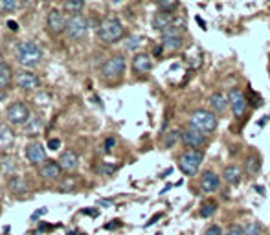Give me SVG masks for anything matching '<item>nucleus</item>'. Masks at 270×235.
Returning a JSON list of instances; mask_svg holds the SVG:
<instances>
[{
    "label": "nucleus",
    "mask_w": 270,
    "mask_h": 235,
    "mask_svg": "<svg viewBox=\"0 0 270 235\" xmlns=\"http://www.w3.org/2000/svg\"><path fill=\"white\" fill-rule=\"evenodd\" d=\"M98 37L103 42H107V44L116 42V40H120L124 37V24L114 17L103 18L102 22H100V26H98Z\"/></svg>",
    "instance_id": "f257e3e1"
},
{
    "label": "nucleus",
    "mask_w": 270,
    "mask_h": 235,
    "mask_svg": "<svg viewBox=\"0 0 270 235\" xmlns=\"http://www.w3.org/2000/svg\"><path fill=\"white\" fill-rule=\"evenodd\" d=\"M190 127H193L195 131L202 132V134H210L217 129V116L210 110L198 109L190 116Z\"/></svg>",
    "instance_id": "f03ea898"
},
{
    "label": "nucleus",
    "mask_w": 270,
    "mask_h": 235,
    "mask_svg": "<svg viewBox=\"0 0 270 235\" xmlns=\"http://www.w3.org/2000/svg\"><path fill=\"white\" fill-rule=\"evenodd\" d=\"M17 59L18 63L24 66H35L40 63L42 59V50L39 48V44H35L32 40H24L17 46Z\"/></svg>",
    "instance_id": "7ed1b4c3"
},
{
    "label": "nucleus",
    "mask_w": 270,
    "mask_h": 235,
    "mask_svg": "<svg viewBox=\"0 0 270 235\" xmlns=\"http://www.w3.org/2000/svg\"><path fill=\"white\" fill-rule=\"evenodd\" d=\"M202 160H204L202 151H198V149L186 151V153L178 158L180 171L184 173V175H188V177H195V175L198 173V169H200Z\"/></svg>",
    "instance_id": "20e7f679"
},
{
    "label": "nucleus",
    "mask_w": 270,
    "mask_h": 235,
    "mask_svg": "<svg viewBox=\"0 0 270 235\" xmlns=\"http://www.w3.org/2000/svg\"><path fill=\"white\" fill-rule=\"evenodd\" d=\"M6 116H8V121H12L13 125H26L28 120L32 118L28 105L22 103V101H17V103L10 105L6 110Z\"/></svg>",
    "instance_id": "39448f33"
},
{
    "label": "nucleus",
    "mask_w": 270,
    "mask_h": 235,
    "mask_svg": "<svg viewBox=\"0 0 270 235\" xmlns=\"http://www.w3.org/2000/svg\"><path fill=\"white\" fill-rule=\"evenodd\" d=\"M86 29H88V22H86V18L83 15H74L66 20V29H64V33L70 37V39H81L86 35Z\"/></svg>",
    "instance_id": "423d86ee"
},
{
    "label": "nucleus",
    "mask_w": 270,
    "mask_h": 235,
    "mask_svg": "<svg viewBox=\"0 0 270 235\" xmlns=\"http://www.w3.org/2000/svg\"><path fill=\"white\" fill-rule=\"evenodd\" d=\"M125 70V59L122 55H114V57L107 59L105 64L102 66V74L105 79H114V77H120L124 74Z\"/></svg>",
    "instance_id": "0eeeda50"
},
{
    "label": "nucleus",
    "mask_w": 270,
    "mask_h": 235,
    "mask_svg": "<svg viewBox=\"0 0 270 235\" xmlns=\"http://www.w3.org/2000/svg\"><path fill=\"white\" fill-rule=\"evenodd\" d=\"M228 103L232 107V112L236 118L244 114V110H246V98H244V94H242L239 88H232L230 94H228Z\"/></svg>",
    "instance_id": "6e6552de"
},
{
    "label": "nucleus",
    "mask_w": 270,
    "mask_h": 235,
    "mask_svg": "<svg viewBox=\"0 0 270 235\" xmlns=\"http://www.w3.org/2000/svg\"><path fill=\"white\" fill-rule=\"evenodd\" d=\"M15 81H17L18 88H22V90H26V92L37 90V88L40 86L39 77H37L35 74H32V72H26V70L18 72L17 77H15Z\"/></svg>",
    "instance_id": "1a4fd4ad"
},
{
    "label": "nucleus",
    "mask_w": 270,
    "mask_h": 235,
    "mask_svg": "<svg viewBox=\"0 0 270 235\" xmlns=\"http://www.w3.org/2000/svg\"><path fill=\"white\" fill-rule=\"evenodd\" d=\"M182 142H184V145L190 147V149H198L200 145H204L206 138H204L202 132L195 131L193 127H188V129L182 131Z\"/></svg>",
    "instance_id": "9d476101"
},
{
    "label": "nucleus",
    "mask_w": 270,
    "mask_h": 235,
    "mask_svg": "<svg viewBox=\"0 0 270 235\" xmlns=\"http://www.w3.org/2000/svg\"><path fill=\"white\" fill-rule=\"evenodd\" d=\"M46 24H48V29H50L52 33H61L66 29V18L62 15L59 9H52L48 13V18H46Z\"/></svg>",
    "instance_id": "9b49d317"
},
{
    "label": "nucleus",
    "mask_w": 270,
    "mask_h": 235,
    "mask_svg": "<svg viewBox=\"0 0 270 235\" xmlns=\"http://www.w3.org/2000/svg\"><path fill=\"white\" fill-rule=\"evenodd\" d=\"M219 184H220L219 177L214 171H206L200 177V191L202 193H214V191L219 190Z\"/></svg>",
    "instance_id": "f8f14e48"
},
{
    "label": "nucleus",
    "mask_w": 270,
    "mask_h": 235,
    "mask_svg": "<svg viewBox=\"0 0 270 235\" xmlns=\"http://www.w3.org/2000/svg\"><path fill=\"white\" fill-rule=\"evenodd\" d=\"M57 164L61 166V169L62 171H76L78 169V166H79V156L74 153V151H64L61 156H59V160H57Z\"/></svg>",
    "instance_id": "ddd939ff"
},
{
    "label": "nucleus",
    "mask_w": 270,
    "mask_h": 235,
    "mask_svg": "<svg viewBox=\"0 0 270 235\" xmlns=\"http://www.w3.org/2000/svg\"><path fill=\"white\" fill-rule=\"evenodd\" d=\"M42 129H44V118L39 114H34L32 118L28 120V123L24 125V134L26 136H39L40 132H42Z\"/></svg>",
    "instance_id": "4468645a"
},
{
    "label": "nucleus",
    "mask_w": 270,
    "mask_h": 235,
    "mask_svg": "<svg viewBox=\"0 0 270 235\" xmlns=\"http://www.w3.org/2000/svg\"><path fill=\"white\" fill-rule=\"evenodd\" d=\"M61 166L54 160H48L40 166V177L44 180H59L61 178Z\"/></svg>",
    "instance_id": "2eb2a0df"
},
{
    "label": "nucleus",
    "mask_w": 270,
    "mask_h": 235,
    "mask_svg": "<svg viewBox=\"0 0 270 235\" xmlns=\"http://www.w3.org/2000/svg\"><path fill=\"white\" fill-rule=\"evenodd\" d=\"M174 22V17H173V13H169V11H158L154 17H152V28L158 29L160 33H162L164 29H168L169 26H173Z\"/></svg>",
    "instance_id": "dca6fc26"
},
{
    "label": "nucleus",
    "mask_w": 270,
    "mask_h": 235,
    "mask_svg": "<svg viewBox=\"0 0 270 235\" xmlns=\"http://www.w3.org/2000/svg\"><path fill=\"white\" fill-rule=\"evenodd\" d=\"M26 158H28L32 164H40V162H46V151L40 144H30L26 147Z\"/></svg>",
    "instance_id": "f3484780"
},
{
    "label": "nucleus",
    "mask_w": 270,
    "mask_h": 235,
    "mask_svg": "<svg viewBox=\"0 0 270 235\" xmlns=\"http://www.w3.org/2000/svg\"><path fill=\"white\" fill-rule=\"evenodd\" d=\"M151 68L152 63L151 57L147 53H136L134 57H132V70H134L136 74H147Z\"/></svg>",
    "instance_id": "a211bd4d"
},
{
    "label": "nucleus",
    "mask_w": 270,
    "mask_h": 235,
    "mask_svg": "<svg viewBox=\"0 0 270 235\" xmlns=\"http://www.w3.org/2000/svg\"><path fill=\"white\" fill-rule=\"evenodd\" d=\"M15 142V134L8 125H0V149H10Z\"/></svg>",
    "instance_id": "6ab92c4d"
},
{
    "label": "nucleus",
    "mask_w": 270,
    "mask_h": 235,
    "mask_svg": "<svg viewBox=\"0 0 270 235\" xmlns=\"http://www.w3.org/2000/svg\"><path fill=\"white\" fill-rule=\"evenodd\" d=\"M228 98H224L220 92H215V94H212L210 96V107L215 110V112H222V110L228 107Z\"/></svg>",
    "instance_id": "aec40b11"
},
{
    "label": "nucleus",
    "mask_w": 270,
    "mask_h": 235,
    "mask_svg": "<svg viewBox=\"0 0 270 235\" xmlns=\"http://www.w3.org/2000/svg\"><path fill=\"white\" fill-rule=\"evenodd\" d=\"M222 177H224V180L228 184L236 186V184L241 182V169H239L237 166H228V167H224V173H222Z\"/></svg>",
    "instance_id": "412c9836"
},
{
    "label": "nucleus",
    "mask_w": 270,
    "mask_h": 235,
    "mask_svg": "<svg viewBox=\"0 0 270 235\" xmlns=\"http://www.w3.org/2000/svg\"><path fill=\"white\" fill-rule=\"evenodd\" d=\"M8 186H10V190H12L13 193H26V191H28V184L20 177H12V180H10Z\"/></svg>",
    "instance_id": "4be33fe9"
},
{
    "label": "nucleus",
    "mask_w": 270,
    "mask_h": 235,
    "mask_svg": "<svg viewBox=\"0 0 270 235\" xmlns=\"http://www.w3.org/2000/svg\"><path fill=\"white\" fill-rule=\"evenodd\" d=\"M217 212V202L215 201H206V202H202V206H200V215L202 217H212L214 213Z\"/></svg>",
    "instance_id": "5701e85b"
},
{
    "label": "nucleus",
    "mask_w": 270,
    "mask_h": 235,
    "mask_svg": "<svg viewBox=\"0 0 270 235\" xmlns=\"http://www.w3.org/2000/svg\"><path fill=\"white\" fill-rule=\"evenodd\" d=\"M162 46L166 50L174 52V50H180V48H182V39H174V37H171V39H162Z\"/></svg>",
    "instance_id": "b1692460"
},
{
    "label": "nucleus",
    "mask_w": 270,
    "mask_h": 235,
    "mask_svg": "<svg viewBox=\"0 0 270 235\" xmlns=\"http://www.w3.org/2000/svg\"><path fill=\"white\" fill-rule=\"evenodd\" d=\"M259 167H261V164H259V158L248 156V160H246V173L250 175V177H254V175L259 171Z\"/></svg>",
    "instance_id": "393cba45"
},
{
    "label": "nucleus",
    "mask_w": 270,
    "mask_h": 235,
    "mask_svg": "<svg viewBox=\"0 0 270 235\" xmlns=\"http://www.w3.org/2000/svg\"><path fill=\"white\" fill-rule=\"evenodd\" d=\"M0 169H2V173H6V175L15 173V164H13V160L10 156H4V158L0 160Z\"/></svg>",
    "instance_id": "a878e982"
},
{
    "label": "nucleus",
    "mask_w": 270,
    "mask_h": 235,
    "mask_svg": "<svg viewBox=\"0 0 270 235\" xmlns=\"http://www.w3.org/2000/svg\"><path fill=\"white\" fill-rule=\"evenodd\" d=\"M178 131L176 129H173V131H169V132H166V138H164V145L166 147H173L176 142H178Z\"/></svg>",
    "instance_id": "bb28decb"
},
{
    "label": "nucleus",
    "mask_w": 270,
    "mask_h": 235,
    "mask_svg": "<svg viewBox=\"0 0 270 235\" xmlns=\"http://www.w3.org/2000/svg\"><path fill=\"white\" fill-rule=\"evenodd\" d=\"M10 79H12V70H10V66L2 64V66H0V88L6 86L8 83H10Z\"/></svg>",
    "instance_id": "cd10ccee"
},
{
    "label": "nucleus",
    "mask_w": 270,
    "mask_h": 235,
    "mask_svg": "<svg viewBox=\"0 0 270 235\" xmlns=\"http://www.w3.org/2000/svg\"><path fill=\"white\" fill-rule=\"evenodd\" d=\"M180 35H182V29H180L178 26H169L168 29H164L162 31V39H171V37L180 39Z\"/></svg>",
    "instance_id": "c85d7f7f"
},
{
    "label": "nucleus",
    "mask_w": 270,
    "mask_h": 235,
    "mask_svg": "<svg viewBox=\"0 0 270 235\" xmlns=\"http://www.w3.org/2000/svg\"><path fill=\"white\" fill-rule=\"evenodd\" d=\"M259 234H261V224L258 221H250L244 226V235H259Z\"/></svg>",
    "instance_id": "c756f323"
},
{
    "label": "nucleus",
    "mask_w": 270,
    "mask_h": 235,
    "mask_svg": "<svg viewBox=\"0 0 270 235\" xmlns=\"http://www.w3.org/2000/svg\"><path fill=\"white\" fill-rule=\"evenodd\" d=\"M17 7L15 0H0V13H12Z\"/></svg>",
    "instance_id": "7c9ffc66"
},
{
    "label": "nucleus",
    "mask_w": 270,
    "mask_h": 235,
    "mask_svg": "<svg viewBox=\"0 0 270 235\" xmlns=\"http://www.w3.org/2000/svg\"><path fill=\"white\" fill-rule=\"evenodd\" d=\"M84 7V2H64V9L70 13H76L78 15V11H81Z\"/></svg>",
    "instance_id": "2f4dec72"
},
{
    "label": "nucleus",
    "mask_w": 270,
    "mask_h": 235,
    "mask_svg": "<svg viewBox=\"0 0 270 235\" xmlns=\"http://www.w3.org/2000/svg\"><path fill=\"white\" fill-rule=\"evenodd\" d=\"M224 235H244V226H241V224H232L230 228L224 232Z\"/></svg>",
    "instance_id": "473e14b6"
},
{
    "label": "nucleus",
    "mask_w": 270,
    "mask_h": 235,
    "mask_svg": "<svg viewBox=\"0 0 270 235\" xmlns=\"http://www.w3.org/2000/svg\"><path fill=\"white\" fill-rule=\"evenodd\" d=\"M140 42H142L140 37H134V35H132V37H129V39H127V42H125V48H127V50H136V48L140 46Z\"/></svg>",
    "instance_id": "72a5a7b5"
},
{
    "label": "nucleus",
    "mask_w": 270,
    "mask_h": 235,
    "mask_svg": "<svg viewBox=\"0 0 270 235\" xmlns=\"http://www.w3.org/2000/svg\"><path fill=\"white\" fill-rule=\"evenodd\" d=\"M204 235H224V234H222V228H220L219 224H210L208 228H206V232H204Z\"/></svg>",
    "instance_id": "f704fd0d"
},
{
    "label": "nucleus",
    "mask_w": 270,
    "mask_h": 235,
    "mask_svg": "<svg viewBox=\"0 0 270 235\" xmlns=\"http://www.w3.org/2000/svg\"><path fill=\"white\" fill-rule=\"evenodd\" d=\"M176 6H178V4H176V2H173V0H169V2H158L160 11H169V13H171V9H174Z\"/></svg>",
    "instance_id": "c9c22d12"
},
{
    "label": "nucleus",
    "mask_w": 270,
    "mask_h": 235,
    "mask_svg": "<svg viewBox=\"0 0 270 235\" xmlns=\"http://www.w3.org/2000/svg\"><path fill=\"white\" fill-rule=\"evenodd\" d=\"M35 101H37V105H48L50 103V96L44 94V92H40V94L35 96Z\"/></svg>",
    "instance_id": "e433bc0d"
},
{
    "label": "nucleus",
    "mask_w": 270,
    "mask_h": 235,
    "mask_svg": "<svg viewBox=\"0 0 270 235\" xmlns=\"http://www.w3.org/2000/svg\"><path fill=\"white\" fill-rule=\"evenodd\" d=\"M116 171V166H108V164H102V166H100V173H102V175H112V173Z\"/></svg>",
    "instance_id": "4c0bfd02"
},
{
    "label": "nucleus",
    "mask_w": 270,
    "mask_h": 235,
    "mask_svg": "<svg viewBox=\"0 0 270 235\" xmlns=\"http://www.w3.org/2000/svg\"><path fill=\"white\" fill-rule=\"evenodd\" d=\"M114 145H116V140H114L112 136L107 138V140H105V144H103V149H105V153H110V151L114 149Z\"/></svg>",
    "instance_id": "58836bf2"
},
{
    "label": "nucleus",
    "mask_w": 270,
    "mask_h": 235,
    "mask_svg": "<svg viewBox=\"0 0 270 235\" xmlns=\"http://www.w3.org/2000/svg\"><path fill=\"white\" fill-rule=\"evenodd\" d=\"M59 147H61V140L59 138H52L50 142H48V149L50 151H57Z\"/></svg>",
    "instance_id": "ea45409f"
},
{
    "label": "nucleus",
    "mask_w": 270,
    "mask_h": 235,
    "mask_svg": "<svg viewBox=\"0 0 270 235\" xmlns=\"http://www.w3.org/2000/svg\"><path fill=\"white\" fill-rule=\"evenodd\" d=\"M8 28L12 29V31H18V24L15 20H8Z\"/></svg>",
    "instance_id": "a19ab883"
},
{
    "label": "nucleus",
    "mask_w": 270,
    "mask_h": 235,
    "mask_svg": "<svg viewBox=\"0 0 270 235\" xmlns=\"http://www.w3.org/2000/svg\"><path fill=\"white\" fill-rule=\"evenodd\" d=\"M46 212H48L46 208H42V210H37V212H35L34 215H32V219H37V217H39V215H44Z\"/></svg>",
    "instance_id": "79ce46f5"
},
{
    "label": "nucleus",
    "mask_w": 270,
    "mask_h": 235,
    "mask_svg": "<svg viewBox=\"0 0 270 235\" xmlns=\"http://www.w3.org/2000/svg\"><path fill=\"white\" fill-rule=\"evenodd\" d=\"M160 217H162V213H156V215H154V217H152L151 221L147 223V226H151V224H154V223H156V221H158V219H160Z\"/></svg>",
    "instance_id": "37998d69"
},
{
    "label": "nucleus",
    "mask_w": 270,
    "mask_h": 235,
    "mask_svg": "<svg viewBox=\"0 0 270 235\" xmlns=\"http://www.w3.org/2000/svg\"><path fill=\"white\" fill-rule=\"evenodd\" d=\"M81 213H84V215H92V217H96V215H98L96 210H83Z\"/></svg>",
    "instance_id": "c03bdc74"
},
{
    "label": "nucleus",
    "mask_w": 270,
    "mask_h": 235,
    "mask_svg": "<svg viewBox=\"0 0 270 235\" xmlns=\"http://www.w3.org/2000/svg\"><path fill=\"white\" fill-rule=\"evenodd\" d=\"M6 98V92H4V88H0V101Z\"/></svg>",
    "instance_id": "a18cd8bd"
},
{
    "label": "nucleus",
    "mask_w": 270,
    "mask_h": 235,
    "mask_svg": "<svg viewBox=\"0 0 270 235\" xmlns=\"http://www.w3.org/2000/svg\"><path fill=\"white\" fill-rule=\"evenodd\" d=\"M118 224H120V223H110V224H107V228H108V230H112V228H116Z\"/></svg>",
    "instance_id": "49530a36"
},
{
    "label": "nucleus",
    "mask_w": 270,
    "mask_h": 235,
    "mask_svg": "<svg viewBox=\"0 0 270 235\" xmlns=\"http://www.w3.org/2000/svg\"><path fill=\"white\" fill-rule=\"evenodd\" d=\"M100 204H103V206H110V201H100Z\"/></svg>",
    "instance_id": "de8ad7c7"
},
{
    "label": "nucleus",
    "mask_w": 270,
    "mask_h": 235,
    "mask_svg": "<svg viewBox=\"0 0 270 235\" xmlns=\"http://www.w3.org/2000/svg\"><path fill=\"white\" fill-rule=\"evenodd\" d=\"M2 64H4V63H2V55H0V66H2Z\"/></svg>",
    "instance_id": "09e8293b"
}]
</instances>
